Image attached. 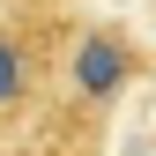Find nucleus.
I'll list each match as a JSON object with an SVG mask.
<instances>
[{"label": "nucleus", "mask_w": 156, "mask_h": 156, "mask_svg": "<svg viewBox=\"0 0 156 156\" xmlns=\"http://www.w3.org/2000/svg\"><path fill=\"white\" fill-rule=\"evenodd\" d=\"M134 74V52L119 30H89L82 52H74V97L82 104H104V97H119V82Z\"/></svg>", "instance_id": "1"}, {"label": "nucleus", "mask_w": 156, "mask_h": 156, "mask_svg": "<svg viewBox=\"0 0 156 156\" xmlns=\"http://www.w3.org/2000/svg\"><path fill=\"white\" fill-rule=\"evenodd\" d=\"M23 82H30V60H23V45H15L8 30H0V112L23 97Z\"/></svg>", "instance_id": "2"}]
</instances>
